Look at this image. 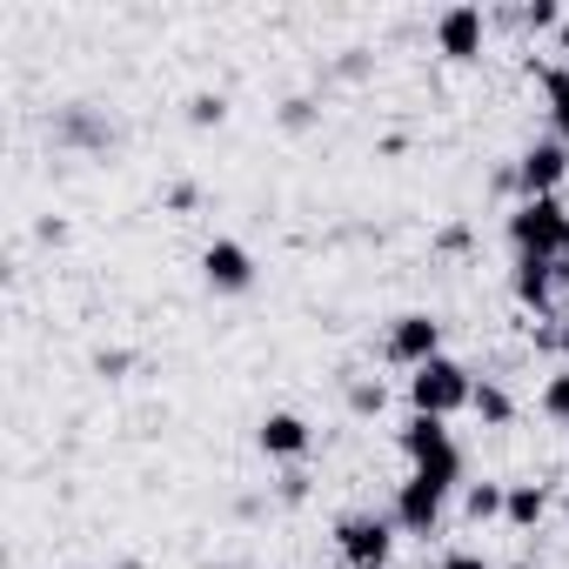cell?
Returning a JSON list of instances; mask_svg holds the SVG:
<instances>
[{
    "instance_id": "cell-1",
    "label": "cell",
    "mask_w": 569,
    "mask_h": 569,
    "mask_svg": "<svg viewBox=\"0 0 569 569\" xmlns=\"http://www.w3.org/2000/svg\"><path fill=\"white\" fill-rule=\"evenodd\" d=\"M396 449L409 456V469L416 476H429L442 496H456L462 489V449H456V436H449V422L442 416H409L402 429H396Z\"/></svg>"
},
{
    "instance_id": "cell-2",
    "label": "cell",
    "mask_w": 569,
    "mask_h": 569,
    "mask_svg": "<svg viewBox=\"0 0 569 569\" xmlns=\"http://www.w3.org/2000/svg\"><path fill=\"white\" fill-rule=\"evenodd\" d=\"M469 396H476V376L456 362V356H436V362H422L416 376H409V402H416V416H456V409H469Z\"/></svg>"
},
{
    "instance_id": "cell-3",
    "label": "cell",
    "mask_w": 569,
    "mask_h": 569,
    "mask_svg": "<svg viewBox=\"0 0 569 569\" xmlns=\"http://www.w3.org/2000/svg\"><path fill=\"white\" fill-rule=\"evenodd\" d=\"M562 228H569V208H562V194L516 201V214H509V248H516V254H536V261H556V248H562Z\"/></svg>"
},
{
    "instance_id": "cell-4",
    "label": "cell",
    "mask_w": 569,
    "mask_h": 569,
    "mask_svg": "<svg viewBox=\"0 0 569 569\" xmlns=\"http://www.w3.org/2000/svg\"><path fill=\"white\" fill-rule=\"evenodd\" d=\"M336 549H342L349 569H389V562H396V522L356 509V516L336 522Z\"/></svg>"
},
{
    "instance_id": "cell-5",
    "label": "cell",
    "mask_w": 569,
    "mask_h": 569,
    "mask_svg": "<svg viewBox=\"0 0 569 569\" xmlns=\"http://www.w3.org/2000/svg\"><path fill=\"white\" fill-rule=\"evenodd\" d=\"M562 174H569V148L549 134V141H529L522 154H516V194L522 201H542V194H556L562 188Z\"/></svg>"
},
{
    "instance_id": "cell-6",
    "label": "cell",
    "mask_w": 569,
    "mask_h": 569,
    "mask_svg": "<svg viewBox=\"0 0 569 569\" xmlns=\"http://www.w3.org/2000/svg\"><path fill=\"white\" fill-rule=\"evenodd\" d=\"M389 362L396 369H422V362H436L442 356V322L436 316H422V309H409V316H396L389 322Z\"/></svg>"
},
{
    "instance_id": "cell-7",
    "label": "cell",
    "mask_w": 569,
    "mask_h": 569,
    "mask_svg": "<svg viewBox=\"0 0 569 569\" xmlns=\"http://www.w3.org/2000/svg\"><path fill=\"white\" fill-rule=\"evenodd\" d=\"M442 509H449V496H442L429 476H416V469H409V482L396 489V509H389V522H396L402 536H436V529H442Z\"/></svg>"
},
{
    "instance_id": "cell-8",
    "label": "cell",
    "mask_w": 569,
    "mask_h": 569,
    "mask_svg": "<svg viewBox=\"0 0 569 569\" xmlns=\"http://www.w3.org/2000/svg\"><path fill=\"white\" fill-rule=\"evenodd\" d=\"M201 281H208L214 296H248V289H254V254L221 234V241L201 248Z\"/></svg>"
},
{
    "instance_id": "cell-9",
    "label": "cell",
    "mask_w": 569,
    "mask_h": 569,
    "mask_svg": "<svg viewBox=\"0 0 569 569\" xmlns=\"http://www.w3.org/2000/svg\"><path fill=\"white\" fill-rule=\"evenodd\" d=\"M254 442H261V456H274V462H302L309 442H316V429H309L296 409H268V416L254 422Z\"/></svg>"
},
{
    "instance_id": "cell-10",
    "label": "cell",
    "mask_w": 569,
    "mask_h": 569,
    "mask_svg": "<svg viewBox=\"0 0 569 569\" xmlns=\"http://www.w3.org/2000/svg\"><path fill=\"white\" fill-rule=\"evenodd\" d=\"M509 289H516V302L529 309V316H556V289H562V274H556V261H536V254H516V274H509Z\"/></svg>"
},
{
    "instance_id": "cell-11",
    "label": "cell",
    "mask_w": 569,
    "mask_h": 569,
    "mask_svg": "<svg viewBox=\"0 0 569 569\" xmlns=\"http://www.w3.org/2000/svg\"><path fill=\"white\" fill-rule=\"evenodd\" d=\"M482 8H469V0H462V8H442L436 14V48H442V61H476L482 54Z\"/></svg>"
},
{
    "instance_id": "cell-12",
    "label": "cell",
    "mask_w": 569,
    "mask_h": 569,
    "mask_svg": "<svg viewBox=\"0 0 569 569\" xmlns=\"http://www.w3.org/2000/svg\"><path fill=\"white\" fill-rule=\"evenodd\" d=\"M542 516H549V489H542V482H509L502 522H509V529H536Z\"/></svg>"
},
{
    "instance_id": "cell-13",
    "label": "cell",
    "mask_w": 569,
    "mask_h": 569,
    "mask_svg": "<svg viewBox=\"0 0 569 569\" xmlns=\"http://www.w3.org/2000/svg\"><path fill=\"white\" fill-rule=\"evenodd\" d=\"M469 409H476V416H482L489 429H502V422H516V396H509L502 382H489V376L476 382V396H469Z\"/></svg>"
},
{
    "instance_id": "cell-14",
    "label": "cell",
    "mask_w": 569,
    "mask_h": 569,
    "mask_svg": "<svg viewBox=\"0 0 569 569\" xmlns=\"http://www.w3.org/2000/svg\"><path fill=\"white\" fill-rule=\"evenodd\" d=\"M502 502H509V489H502V482H469V489H462V509H469V522H489V516H502Z\"/></svg>"
},
{
    "instance_id": "cell-15",
    "label": "cell",
    "mask_w": 569,
    "mask_h": 569,
    "mask_svg": "<svg viewBox=\"0 0 569 569\" xmlns=\"http://www.w3.org/2000/svg\"><path fill=\"white\" fill-rule=\"evenodd\" d=\"M536 409H542L549 422H569V369H556V376L542 382V396H536Z\"/></svg>"
},
{
    "instance_id": "cell-16",
    "label": "cell",
    "mask_w": 569,
    "mask_h": 569,
    "mask_svg": "<svg viewBox=\"0 0 569 569\" xmlns=\"http://www.w3.org/2000/svg\"><path fill=\"white\" fill-rule=\"evenodd\" d=\"M228 121V94H194L188 101V128H221Z\"/></svg>"
},
{
    "instance_id": "cell-17",
    "label": "cell",
    "mask_w": 569,
    "mask_h": 569,
    "mask_svg": "<svg viewBox=\"0 0 569 569\" xmlns=\"http://www.w3.org/2000/svg\"><path fill=\"white\" fill-rule=\"evenodd\" d=\"M529 74H536V88L549 94V108H556V101H569V68H549V61H536V54H529Z\"/></svg>"
},
{
    "instance_id": "cell-18",
    "label": "cell",
    "mask_w": 569,
    "mask_h": 569,
    "mask_svg": "<svg viewBox=\"0 0 569 569\" xmlns=\"http://www.w3.org/2000/svg\"><path fill=\"white\" fill-rule=\"evenodd\" d=\"M382 402H389L382 382H349V409H356V416H382Z\"/></svg>"
},
{
    "instance_id": "cell-19",
    "label": "cell",
    "mask_w": 569,
    "mask_h": 569,
    "mask_svg": "<svg viewBox=\"0 0 569 569\" xmlns=\"http://www.w3.org/2000/svg\"><path fill=\"white\" fill-rule=\"evenodd\" d=\"M522 28H529V34H549V28H562V8H556V0H529V8H522Z\"/></svg>"
},
{
    "instance_id": "cell-20",
    "label": "cell",
    "mask_w": 569,
    "mask_h": 569,
    "mask_svg": "<svg viewBox=\"0 0 569 569\" xmlns=\"http://www.w3.org/2000/svg\"><path fill=\"white\" fill-rule=\"evenodd\" d=\"M436 569H496V562H489L482 549H449V556H442Z\"/></svg>"
},
{
    "instance_id": "cell-21",
    "label": "cell",
    "mask_w": 569,
    "mask_h": 569,
    "mask_svg": "<svg viewBox=\"0 0 569 569\" xmlns=\"http://www.w3.org/2000/svg\"><path fill=\"white\" fill-rule=\"evenodd\" d=\"M94 369H101L108 382H121V369H128V356H121V349H101V356H94Z\"/></svg>"
},
{
    "instance_id": "cell-22",
    "label": "cell",
    "mask_w": 569,
    "mask_h": 569,
    "mask_svg": "<svg viewBox=\"0 0 569 569\" xmlns=\"http://www.w3.org/2000/svg\"><path fill=\"white\" fill-rule=\"evenodd\" d=\"M309 496V476H281V502H302Z\"/></svg>"
},
{
    "instance_id": "cell-23",
    "label": "cell",
    "mask_w": 569,
    "mask_h": 569,
    "mask_svg": "<svg viewBox=\"0 0 569 569\" xmlns=\"http://www.w3.org/2000/svg\"><path fill=\"white\" fill-rule=\"evenodd\" d=\"M549 121H556V141L569 148V101H556V108H549Z\"/></svg>"
},
{
    "instance_id": "cell-24",
    "label": "cell",
    "mask_w": 569,
    "mask_h": 569,
    "mask_svg": "<svg viewBox=\"0 0 569 569\" xmlns=\"http://www.w3.org/2000/svg\"><path fill=\"white\" fill-rule=\"evenodd\" d=\"M556 356H562V369H569V316L556 322Z\"/></svg>"
},
{
    "instance_id": "cell-25",
    "label": "cell",
    "mask_w": 569,
    "mask_h": 569,
    "mask_svg": "<svg viewBox=\"0 0 569 569\" xmlns=\"http://www.w3.org/2000/svg\"><path fill=\"white\" fill-rule=\"evenodd\" d=\"M556 274L569 281V228H562V248H556Z\"/></svg>"
},
{
    "instance_id": "cell-26",
    "label": "cell",
    "mask_w": 569,
    "mask_h": 569,
    "mask_svg": "<svg viewBox=\"0 0 569 569\" xmlns=\"http://www.w3.org/2000/svg\"><path fill=\"white\" fill-rule=\"evenodd\" d=\"M562 529H569V496H562Z\"/></svg>"
},
{
    "instance_id": "cell-27",
    "label": "cell",
    "mask_w": 569,
    "mask_h": 569,
    "mask_svg": "<svg viewBox=\"0 0 569 569\" xmlns=\"http://www.w3.org/2000/svg\"><path fill=\"white\" fill-rule=\"evenodd\" d=\"M509 569H536V562H509Z\"/></svg>"
}]
</instances>
